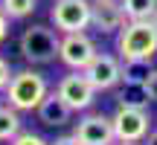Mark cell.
<instances>
[{
    "instance_id": "obj_22",
    "label": "cell",
    "mask_w": 157,
    "mask_h": 145,
    "mask_svg": "<svg viewBox=\"0 0 157 145\" xmlns=\"http://www.w3.org/2000/svg\"><path fill=\"white\" fill-rule=\"evenodd\" d=\"M143 145H157V131H148V136L143 139Z\"/></svg>"
},
{
    "instance_id": "obj_11",
    "label": "cell",
    "mask_w": 157,
    "mask_h": 145,
    "mask_svg": "<svg viewBox=\"0 0 157 145\" xmlns=\"http://www.w3.org/2000/svg\"><path fill=\"white\" fill-rule=\"evenodd\" d=\"M35 113H38L41 125H47V128H64V125L73 119V110L67 107V102H64L56 90H50V93L44 96V102L38 105Z\"/></svg>"
},
{
    "instance_id": "obj_8",
    "label": "cell",
    "mask_w": 157,
    "mask_h": 145,
    "mask_svg": "<svg viewBox=\"0 0 157 145\" xmlns=\"http://www.w3.org/2000/svg\"><path fill=\"white\" fill-rule=\"evenodd\" d=\"M82 72L87 76V81L93 84L96 93H108V90H113L117 84H122V58L99 52Z\"/></svg>"
},
{
    "instance_id": "obj_3",
    "label": "cell",
    "mask_w": 157,
    "mask_h": 145,
    "mask_svg": "<svg viewBox=\"0 0 157 145\" xmlns=\"http://www.w3.org/2000/svg\"><path fill=\"white\" fill-rule=\"evenodd\" d=\"M117 52L122 61H151L157 55V26L151 20H125V26L117 32Z\"/></svg>"
},
{
    "instance_id": "obj_9",
    "label": "cell",
    "mask_w": 157,
    "mask_h": 145,
    "mask_svg": "<svg viewBox=\"0 0 157 145\" xmlns=\"http://www.w3.org/2000/svg\"><path fill=\"white\" fill-rule=\"evenodd\" d=\"M73 134L78 136L82 145H113L117 142V134H113V122L105 113H84L76 122Z\"/></svg>"
},
{
    "instance_id": "obj_2",
    "label": "cell",
    "mask_w": 157,
    "mask_h": 145,
    "mask_svg": "<svg viewBox=\"0 0 157 145\" xmlns=\"http://www.w3.org/2000/svg\"><path fill=\"white\" fill-rule=\"evenodd\" d=\"M58 44H61V32L56 26H26L17 38V50H21L23 61L32 64V67H44L52 64L58 58Z\"/></svg>"
},
{
    "instance_id": "obj_4",
    "label": "cell",
    "mask_w": 157,
    "mask_h": 145,
    "mask_svg": "<svg viewBox=\"0 0 157 145\" xmlns=\"http://www.w3.org/2000/svg\"><path fill=\"white\" fill-rule=\"evenodd\" d=\"M113 122V134L117 142H143L151 131V116H148V107H128L119 105L117 113L111 116Z\"/></svg>"
},
{
    "instance_id": "obj_5",
    "label": "cell",
    "mask_w": 157,
    "mask_h": 145,
    "mask_svg": "<svg viewBox=\"0 0 157 145\" xmlns=\"http://www.w3.org/2000/svg\"><path fill=\"white\" fill-rule=\"evenodd\" d=\"M50 23L61 35L90 29V0H56L50 9Z\"/></svg>"
},
{
    "instance_id": "obj_17",
    "label": "cell",
    "mask_w": 157,
    "mask_h": 145,
    "mask_svg": "<svg viewBox=\"0 0 157 145\" xmlns=\"http://www.w3.org/2000/svg\"><path fill=\"white\" fill-rule=\"evenodd\" d=\"M9 145H52V142H47L41 134H32V131H21V134H17Z\"/></svg>"
},
{
    "instance_id": "obj_13",
    "label": "cell",
    "mask_w": 157,
    "mask_h": 145,
    "mask_svg": "<svg viewBox=\"0 0 157 145\" xmlns=\"http://www.w3.org/2000/svg\"><path fill=\"white\" fill-rule=\"evenodd\" d=\"M125 20H148L157 9V0H119Z\"/></svg>"
},
{
    "instance_id": "obj_23",
    "label": "cell",
    "mask_w": 157,
    "mask_h": 145,
    "mask_svg": "<svg viewBox=\"0 0 157 145\" xmlns=\"http://www.w3.org/2000/svg\"><path fill=\"white\" fill-rule=\"evenodd\" d=\"M148 20H151V23H154V26H157V9H154V15H151V17H148Z\"/></svg>"
},
{
    "instance_id": "obj_16",
    "label": "cell",
    "mask_w": 157,
    "mask_h": 145,
    "mask_svg": "<svg viewBox=\"0 0 157 145\" xmlns=\"http://www.w3.org/2000/svg\"><path fill=\"white\" fill-rule=\"evenodd\" d=\"M151 72V64L148 61H140V58H128L122 61V81H134V84H143Z\"/></svg>"
},
{
    "instance_id": "obj_6",
    "label": "cell",
    "mask_w": 157,
    "mask_h": 145,
    "mask_svg": "<svg viewBox=\"0 0 157 145\" xmlns=\"http://www.w3.org/2000/svg\"><path fill=\"white\" fill-rule=\"evenodd\" d=\"M99 55V46L87 32H67L61 35L58 44V61L67 70H84L93 58Z\"/></svg>"
},
{
    "instance_id": "obj_20",
    "label": "cell",
    "mask_w": 157,
    "mask_h": 145,
    "mask_svg": "<svg viewBox=\"0 0 157 145\" xmlns=\"http://www.w3.org/2000/svg\"><path fill=\"white\" fill-rule=\"evenodd\" d=\"M6 38H9V15L0 9V44H3Z\"/></svg>"
},
{
    "instance_id": "obj_10",
    "label": "cell",
    "mask_w": 157,
    "mask_h": 145,
    "mask_svg": "<svg viewBox=\"0 0 157 145\" xmlns=\"http://www.w3.org/2000/svg\"><path fill=\"white\" fill-rule=\"evenodd\" d=\"M90 26L99 35H113L125 26V12L119 0H90Z\"/></svg>"
},
{
    "instance_id": "obj_15",
    "label": "cell",
    "mask_w": 157,
    "mask_h": 145,
    "mask_svg": "<svg viewBox=\"0 0 157 145\" xmlns=\"http://www.w3.org/2000/svg\"><path fill=\"white\" fill-rule=\"evenodd\" d=\"M0 9L9 15V20H26L38 9V0H0Z\"/></svg>"
},
{
    "instance_id": "obj_7",
    "label": "cell",
    "mask_w": 157,
    "mask_h": 145,
    "mask_svg": "<svg viewBox=\"0 0 157 145\" xmlns=\"http://www.w3.org/2000/svg\"><path fill=\"white\" fill-rule=\"evenodd\" d=\"M56 93L67 102V107L73 113L90 110V105L96 102V90H93V84L87 81V76L82 70H70L67 76H61L58 84H56Z\"/></svg>"
},
{
    "instance_id": "obj_24",
    "label": "cell",
    "mask_w": 157,
    "mask_h": 145,
    "mask_svg": "<svg viewBox=\"0 0 157 145\" xmlns=\"http://www.w3.org/2000/svg\"><path fill=\"white\" fill-rule=\"evenodd\" d=\"M113 145H143V142H113Z\"/></svg>"
},
{
    "instance_id": "obj_14",
    "label": "cell",
    "mask_w": 157,
    "mask_h": 145,
    "mask_svg": "<svg viewBox=\"0 0 157 145\" xmlns=\"http://www.w3.org/2000/svg\"><path fill=\"white\" fill-rule=\"evenodd\" d=\"M117 99H119V105H128V107H148L146 87L134 81H122V90L117 93Z\"/></svg>"
},
{
    "instance_id": "obj_12",
    "label": "cell",
    "mask_w": 157,
    "mask_h": 145,
    "mask_svg": "<svg viewBox=\"0 0 157 145\" xmlns=\"http://www.w3.org/2000/svg\"><path fill=\"white\" fill-rule=\"evenodd\" d=\"M21 131H23L21 110H15L9 102H6V105H0V142H12Z\"/></svg>"
},
{
    "instance_id": "obj_1",
    "label": "cell",
    "mask_w": 157,
    "mask_h": 145,
    "mask_svg": "<svg viewBox=\"0 0 157 145\" xmlns=\"http://www.w3.org/2000/svg\"><path fill=\"white\" fill-rule=\"evenodd\" d=\"M3 93H6V102H9L15 110L29 113V110H38L44 96L50 93V81H47L38 70L26 67V70L12 72V81H9V87H6Z\"/></svg>"
},
{
    "instance_id": "obj_21",
    "label": "cell",
    "mask_w": 157,
    "mask_h": 145,
    "mask_svg": "<svg viewBox=\"0 0 157 145\" xmlns=\"http://www.w3.org/2000/svg\"><path fill=\"white\" fill-rule=\"evenodd\" d=\"M52 145H82V142H78L76 134H64V136H58V139H52Z\"/></svg>"
},
{
    "instance_id": "obj_18",
    "label": "cell",
    "mask_w": 157,
    "mask_h": 145,
    "mask_svg": "<svg viewBox=\"0 0 157 145\" xmlns=\"http://www.w3.org/2000/svg\"><path fill=\"white\" fill-rule=\"evenodd\" d=\"M12 72H15V70H12V64L6 61L3 55H0V93H3V90L9 87V81H12Z\"/></svg>"
},
{
    "instance_id": "obj_19",
    "label": "cell",
    "mask_w": 157,
    "mask_h": 145,
    "mask_svg": "<svg viewBox=\"0 0 157 145\" xmlns=\"http://www.w3.org/2000/svg\"><path fill=\"white\" fill-rule=\"evenodd\" d=\"M143 87H146L148 102H157V70H151V72H148V78L143 81Z\"/></svg>"
}]
</instances>
